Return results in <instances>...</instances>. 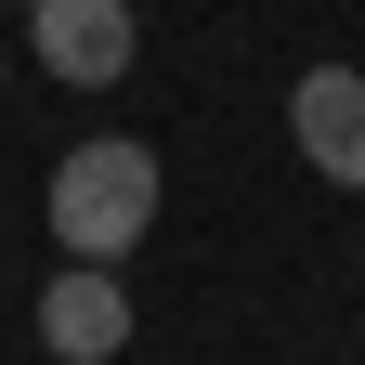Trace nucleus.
I'll use <instances>...</instances> for the list:
<instances>
[{
    "instance_id": "nucleus-2",
    "label": "nucleus",
    "mask_w": 365,
    "mask_h": 365,
    "mask_svg": "<svg viewBox=\"0 0 365 365\" xmlns=\"http://www.w3.org/2000/svg\"><path fill=\"white\" fill-rule=\"evenodd\" d=\"M26 53L66 91H118L130 53H144V14H130V0H26Z\"/></svg>"
},
{
    "instance_id": "nucleus-3",
    "label": "nucleus",
    "mask_w": 365,
    "mask_h": 365,
    "mask_svg": "<svg viewBox=\"0 0 365 365\" xmlns=\"http://www.w3.org/2000/svg\"><path fill=\"white\" fill-rule=\"evenodd\" d=\"M39 352L53 365H118L130 352V287L105 261H66L53 287H39Z\"/></svg>"
},
{
    "instance_id": "nucleus-5",
    "label": "nucleus",
    "mask_w": 365,
    "mask_h": 365,
    "mask_svg": "<svg viewBox=\"0 0 365 365\" xmlns=\"http://www.w3.org/2000/svg\"><path fill=\"white\" fill-rule=\"evenodd\" d=\"M0 91H14V53H0Z\"/></svg>"
},
{
    "instance_id": "nucleus-4",
    "label": "nucleus",
    "mask_w": 365,
    "mask_h": 365,
    "mask_svg": "<svg viewBox=\"0 0 365 365\" xmlns=\"http://www.w3.org/2000/svg\"><path fill=\"white\" fill-rule=\"evenodd\" d=\"M287 130H300V157L327 182L365 196V66H300L287 78Z\"/></svg>"
},
{
    "instance_id": "nucleus-1",
    "label": "nucleus",
    "mask_w": 365,
    "mask_h": 365,
    "mask_svg": "<svg viewBox=\"0 0 365 365\" xmlns=\"http://www.w3.org/2000/svg\"><path fill=\"white\" fill-rule=\"evenodd\" d=\"M144 222H157V144L105 130V144L53 157V248L66 261H130Z\"/></svg>"
}]
</instances>
